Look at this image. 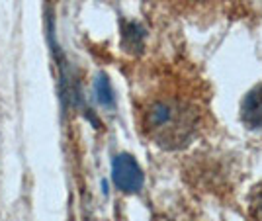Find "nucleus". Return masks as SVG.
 <instances>
[{
    "label": "nucleus",
    "instance_id": "39448f33",
    "mask_svg": "<svg viewBox=\"0 0 262 221\" xmlns=\"http://www.w3.org/2000/svg\"><path fill=\"white\" fill-rule=\"evenodd\" d=\"M123 41H125L127 47L139 51L143 45V30L137 24H127L125 30H123Z\"/></svg>",
    "mask_w": 262,
    "mask_h": 221
},
{
    "label": "nucleus",
    "instance_id": "423d86ee",
    "mask_svg": "<svg viewBox=\"0 0 262 221\" xmlns=\"http://www.w3.org/2000/svg\"><path fill=\"white\" fill-rule=\"evenodd\" d=\"M251 217L252 221H262V184H258L251 194Z\"/></svg>",
    "mask_w": 262,
    "mask_h": 221
},
{
    "label": "nucleus",
    "instance_id": "f03ea898",
    "mask_svg": "<svg viewBox=\"0 0 262 221\" xmlns=\"http://www.w3.org/2000/svg\"><path fill=\"white\" fill-rule=\"evenodd\" d=\"M112 176L121 192H139L143 186V172L131 155H118L112 165Z\"/></svg>",
    "mask_w": 262,
    "mask_h": 221
},
{
    "label": "nucleus",
    "instance_id": "f257e3e1",
    "mask_svg": "<svg viewBox=\"0 0 262 221\" xmlns=\"http://www.w3.org/2000/svg\"><path fill=\"white\" fill-rule=\"evenodd\" d=\"M196 108L182 98H163L153 102L145 112V127L163 147L184 145L196 129Z\"/></svg>",
    "mask_w": 262,
    "mask_h": 221
},
{
    "label": "nucleus",
    "instance_id": "7ed1b4c3",
    "mask_svg": "<svg viewBox=\"0 0 262 221\" xmlns=\"http://www.w3.org/2000/svg\"><path fill=\"white\" fill-rule=\"evenodd\" d=\"M241 120L252 131L262 133V84L247 94L241 106Z\"/></svg>",
    "mask_w": 262,
    "mask_h": 221
},
{
    "label": "nucleus",
    "instance_id": "20e7f679",
    "mask_svg": "<svg viewBox=\"0 0 262 221\" xmlns=\"http://www.w3.org/2000/svg\"><path fill=\"white\" fill-rule=\"evenodd\" d=\"M94 90H96V98H98L100 104L104 106H112L114 102V92H112V86H110V80L104 75H100L94 82Z\"/></svg>",
    "mask_w": 262,
    "mask_h": 221
}]
</instances>
